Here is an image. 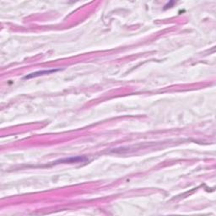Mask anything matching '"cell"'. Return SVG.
I'll list each match as a JSON object with an SVG mask.
<instances>
[{
    "label": "cell",
    "mask_w": 216,
    "mask_h": 216,
    "mask_svg": "<svg viewBox=\"0 0 216 216\" xmlns=\"http://www.w3.org/2000/svg\"><path fill=\"white\" fill-rule=\"evenodd\" d=\"M86 161L85 158H82V157H76V158H69V159H66V160H62L60 162H69V163H73V162H81V161Z\"/></svg>",
    "instance_id": "7a4b0ae2"
},
{
    "label": "cell",
    "mask_w": 216,
    "mask_h": 216,
    "mask_svg": "<svg viewBox=\"0 0 216 216\" xmlns=\"http://www.w3.org/2000/svg\"><path fill=\"white\" fill-rule=\"evenodd\" d=\"M57 71H58V69H51V70H43V71H38V72H35V73H32L29 75L25 76V79H30V78H34V77H37V76L40 75H44V74H48L51 73H55Z\"/></svg>",
    "instance_id": "6da1fadb"
}]
</instances>
